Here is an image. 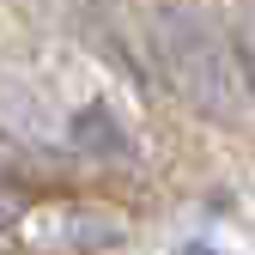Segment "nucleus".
Masks as SVG:
<instances>
[{"mask_svg": "<svg viewBox=\"0 0 255 255\" xmlns=\"http://www.w3.org/2000/svg\"><path fill=\"white\" fill-rule=\"evenodd\" d=\"M152 67L207 122H243L255 104L243 61H237V43H225L213 18L188 12V6H164L152 18Z\"/></svg>", "mask_w": 255, "mask_h": 255, "instance_id": "1", "label": "nucleus"}, {"mask_svg": "<svg viewBox=\"0 0 255 255\" xmlns=\"http://www.w3.org/2000/svg\"><path fill=\"white\" fill-rule=\"evenodd\" d=\"M231 43H237V61H243V79H249V91H255V0L237 12V24H231Z\"/></svg>", "mask_w": 255, "mask_h": 255, "instance_id": "2", "label": "nucleus"}, {"mask_svg": "<svg viewBox=\"0 0 255 255\" xmlns=\"http://www.w3.org/2000/svg\"><path fill=\"white\" fill-rule=\"evenodd\" d=\"M85 219L91 213H73V225H61V237H67V243H91V249H122L128 243L122 231H98V225H85Z\"/></svg>", "mask_w": 255, "mask_h": 255, "instance_id": "3", "label": "nucleus"}, {"mask_svg": "<svg viewBox=\"0 0 255 255\" xmlns=\"http://www.w3.org/2000/svg\"><path fill=\"white\" fill-rule=\"evenodd\" d=\"M12 225H18V201L0 188V231H12Z\"/></svg>", "mask_w": 255, "mask_h": 255, "instance_id": "4", "label": "nucleus"}]
</instances>
